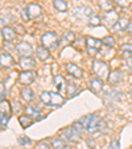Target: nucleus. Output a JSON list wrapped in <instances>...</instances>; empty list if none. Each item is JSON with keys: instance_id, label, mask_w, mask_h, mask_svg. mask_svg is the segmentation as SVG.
Here are the masks:
<instances>
[{"instance_id": "nucleus-33", "label": "nucleus", "mask_w": 132, "mask_h": 149, "mask_svg": "<svg viewBox=\"0 0 132 149\" xmlns=\"http://www.w3.org/2000/svg\"><path fill=\"white\" fill-rule=\"evenodd\" d=\"M102 42H103L106 46H114V44H115V40H114V37H111V36H106L103 40H102Z\"/></svg>"}, {"instance_id": "nucleus-41", "label": "nucleus", "mask_w": 132, "mask_h": 149, "mask_svg": "<svg viewBox=\"0 0 132 149\" xmlns=\"http://www.w3.org/2000/svg\"><path fill=\"white\" fill-rule=\"evenodd\" d=\"M64 149H74V146H69V145H66Z\"/></svg>"}, {"instance_id": "nucleus-22", "label": "nucleus", "mask_w": 132, "mask_h": 149, "mask_svg": "<svg viewBox=\"0 0 132 149\" xmlns=\"http://www.w3.org/2000/svg\"><path fill=\"white\" fill-rule=\"evenodd\" d=\"M19 123L23 128H28V127H31L32 124H33V119L29 115H21L19 118Z\"/></svg>"}, {"instance_id": "nucleus-11", "label": "nucleus", "mask_w": 132, "mask_h": 149, "mask_svg": "<svg viewBox=\"0 0 132 149\" xmlns=\"http://www.w3.org/2000/svg\"><path fill=\"white\" fill-rule=\"evenodd\" d=\"M0 63H1V68H11V66H13L15 61L13 58H12V56L9 53H7V52H1V54H0Z\"/></svg>"}, {"instance_id": "nucleus-6", "label": "nucleus", "mask_w": 132, "mask_h": 149, "mask_svg": "<svg viewBox=\"0 0 132 149\" xmlns=\"http://www.w3.org/2000/svg\"><path fill=\"white\" fill-rule=\"evenodd\" d=\"M102 44H103V42L98 38H94V37H86V46H87V50H89V53H90L91 56H94V54L101 49Z\"/></svg>"}, {"instance_id": "nucleus-25", "label": "nucleus", "mask_w": 132, "mask_h": 149, "mask_svg": "<svg viewBox=\"0 0 132 149\" xmlns=\"http://www.w3.org/2000/svg\"><path fill=\"white\" fill-rule=\"evenodd\" d=\"M24 111H25V115H29V116H32V118H36V119H41V116H40V112L37 111L36 107H33V106H27V107L24 108Z\"/></svg>"}, {"instance_id": "nucleus-17", "label": "nucleus", "mask_w": 132, "mask_h": 149, "mask_svg": "<svg viewBox=\"0 0 132 149\" xmlns=\"http://www.w3.org/2000/svg\"><path fill=\"white\" fill-rule=\"evenodd\" d=\"M52 99H50V106L53 107H59L65 103V98L59 93H50Z\"/></svg>"}, {"instance_id": "nucleus-5", "label": "nucleus", "mask_w": 132, "mask_h": 149, "mask_svg": "<svg viewBox=\"0 0 132 149\" xmlns=\"http://www.w3.org/2000/svg\"><path fill=\"white\" fill-rule=\"evenodd\" d=\"M74 16L77 17L78 20H81V21H87L89 23V20H90V17L93 16V11H91V8H89V7H75L73 11Z\"/></svg>"}, {"instance_id": "nucleus-20", "label": "nucleus", "mask_w": 132, "mask_h": 149, "mask_svg": "<svg viewBox=\"0 0 132 149\" xmlns=\"http://www.w3.org/2000/svg\"><path fill=\"white\" fill-rule=\"evenodd\" d=\"M66 93H68V96L69 98H73V96H75L78 93H81V90L78 88V86L74 83H71V82H68L66 83Z\"/></svg>"}, {"instance_id": "nucleus-24", "label": "nucleus", "mask_w": 132, "mask_h": 149, "mask_svg": "<svg viewBox=\"0 0 132 149\" xmlns=\"http://www.w3.org/2000/svg\"><path fill=\"white\" fill-rule=\"evenodd\" d=\"M98 4H99L101 11H103V12H110L112 9V1L111 0H99Z\"/></svg>"}, {"instance_id": "nucleus-29", "label": "nucleus", "mask_w": 132, "mask_h": 149, "mask_svg": "<svg viewBox=\"0 0 132 149\" xmlns=\"http://www.w3.org/2000/svg\"><path fill=\"white\" fill-rule=\"evenodd\" d=\"M40 99H41L42 103H45V104H48V106H50V99H52L50 91H42L41 95H40Z\"/></svg>"}, {"instance_id": "nucleus-7", "label": "nucleus", "mask_w": 132, "mask_h": 149, "mask_svg": "<svg viewBox=\"0 0 132 149\" xmlns=\"http://www.w3.org/2000/svg\"><path fill=\"white\" fill-rule=\"evenodd\" d=\"M16 52L20 54L21 57H29L33 52V46L29 44V42H25V41H21L19 44H16Z\"/></svg>"}, {"instance_id": "nucleus-36", "label": "nucleus", "mask_w": 132, "mask_h": 149, "mask_svg": "<svg viewBox=\"0 0 132 149\" xmlns=\"http://www.w3.org/2000/svg\"><path fill=\"white\" fill-rule=\"evenodd\" d=\"M119 148H120V143H119L118 139L111 141V144H110V146H108V149H119Z\"/></svg>"}, {"instance_id": "nucleus-34", "label": "nucleus", "mask_w": 132, "mask_h": 149, "mask_svg": "<svg viewBox=\"0 0 132 149\" xmlns=\"http://www.w3.org/2000/svg\"><path fill=\"white\" fill-rule=\"evenodd\" d=\"M37 149H50V145H49L48 140H42V141H38L37 143Z\"/></svg>"}, {"instance_id": "nucleus-19", "label": "nucleus", "mask_w": 132, "mask_h": 149, "mask_svg": "<svg viewBox=\"0 0 132 149\" xmlns=\"http://www.w3.org/2000/svg\"><path fill=\"white\" fill-rule=\"evenodd\" d=\"M36 56L38 59H41V61H46V59L49 58V49H46L45 46H38V48L36 49Z\"/></svg>"}, {"instance_id": "nucleus-39", "label": "nucleus", "mask_w": 132, "mask_h": 149, "mask_svg": "<svg viewBox=\"0 0 132 149\" xmlns=\"http://www.w3.org/2000/svg\"><path fill=\"white\" fill-rule=\"evenodd\" d=\"M126 63H127V68H128L129 70H132V56L126 59Z\"/></svg>"}, {"instance_id": "nucleus-42", "label": "nucleus", "mask_w": 132, "mask_h": 149, "mask_svg": "<svg viewBox=\"0 0 132 149\" xmlns=\"http://www.w3.org/2000/svg\"><path fill=\"white\" fill-rule=\"evenodd\" d=\"M36 149H37V148H36Z\"/></svg>"}, {"instance_id": "nucleus-9", "label": "nucleus", "mask_w": 132, "mask_h": 149, "mask_svg": "<svg viewBox=\"0 0 132 149\" xmlns=\"http://www.w3.org/2000/svg\"><path fill=\"white\" fill-rule=\"evenodd\" d=\"M36 78V73L31 70H23L19 74V82L23 84H31Z\"/></svg>"}, {"instance_id": "nucleus-12", "label": "nucleus", "mask_w": 132, "mask_h": 149, "mask_svg": "<svg viewBox=\"0 0 132 149\" xmlns=\"http://www.w3.org/2000/svg\"><path fill=\"white\" fill-rule=\"evenodd\" d=\"M66 70L74 78H82V75H83V70L81 68H78L75 63H66Z\"/></svg>"}, {"instance_id": "nucleus-40", "label": "nucleus", "mask_w": 132, "mask_h": 149, "mask_svg": "<svg viewBox=\"0 0 132 149\" xmlns=\"http://www.w3.org/2000/svg\"><path fill=\"white\" fill-rule=\"evenodd\" d=\"M4 96H6V88H4V83L1 82V100H4Z\"/></svg>"}, {"instance_id": "nucleus-15", "label": "nucleus", "mask_w": 132, "mask_h": 149, "mask_svg": "<svg viewBox=\"0 0 132 149\" xmlns=\"http://www.w3.org/2000/svg\"><path fill=\"white\" fill-rule=\"evenodd\" d=\"M119 20V17H118V13L116 12H114V11H110V12H106V15H104V17H103V21L107 24V25H115L116 24V21Z\"/></svg>"}, {"instance_id": "nucleus-28", "label": "nucleus", "mask_w": 132, "mask_h": 149, "mask_svg": "<svg viewBox=\"0 0 132 149\" xmlns=\"http://www.w3.org/2000/svg\"><path fill=\"white\" fill-rule=\"evenodd\" d=\"M53 82H54V84H56V87L58 88V93L62 90V87H64L65 84H66V83H65V79L62 78L61 75H56V77H54Z\"/></svg>"}, {"instance_id": "nucleus-38", "label": "nucleus", "mask_w": 132, "mask_h": 149, "mask_svg": "<svg viewBox=\"0 0 132 149\" xmlns=\"http://www.w3.org/2000/svg\"><path fill=\"white\" fill-rule=\"evenodd\" d=\"M114 1H116V3L119 4V6H123V7H126V6H128V0H114Z\"/></svg>"}, {"instance_id": "nucleus-14", "label": "nucleus", "mask_w": 132, "mask_h": 149, "mask_svg": "<svg viewBox=\"0 0 132 149\" xmlns=\"http://www.w3.org/2000/svg\"><path fill=\"white\" fill-rule=\"evenodd\" d=\"M122 78H123L122 71L119 70V69H115V70H112L111 73H110L108 78H107V82H108L110 84H118L119 82L122 81Z\"/></svg>"}, {"instance_id": "nucleus-10", "label": "nucleus", "mask_w": 132, "mask_h": 149, "mask_svg": "<svg viewBox=\"0 0 132 149\" xmlns=\"http://www.w3.org/2000/svg\"><path fill=\"white\" fill-rule=\"evenodd\" d=\"M19 66L23 70H31V69H33L36 66V62H34V59L32 57H21L19 61Z\"/></svg>"}, {"instance_id": "nucleus-3", "label": "nucleus", "mask_w": 132, "mask_h": 149, "mask_svg": "<svg viewBox=\"0 0 132 149\" xmlns=\"http://www.w3.org/2000/svg\"><path fill=\"white\" fill-rule=\"evenodd\" d=\"M93 71L98 78L104 79L108 78L110 71H108V65H107L104 61H101V59H95L93 62Z\"/></svg>"}, {"instance_id": "nucleus-32", "label": "nucleus", "mask_w": 132, "mask_h": 149, "mask_svg": "<svg viewBox=\"0 0 132 149\" xmlns=\"http://www.w3.org/2000/svg\"><path fill=\"white\" fill-rule=\"evenodd\" d=\"M120 50L124 53V56H127V54H132V44H124V45H122Z\"/></svg>"}, {"instance_id": "nucleus-35", "label": "nucleus", "mask_w": 132, "mask_h": 149, "mask_svg": "<svg viewBox=\"0 0 132 149\" xmlns=\"http://www.w3.org/2000/svg\"><path fill=\"white\" fill-rule=\"evenodd\" d=\"M8 120H9V115L1 113V130H6L7 124H8Z\"/></svg>"}, {"instance_id": "nucleus-31", "label": "nucleus", "mask_w": 132, "mask_h": 149, "mask_svg": "<svg viewBox=\"0 0 132 149\" xmlns=\"http://www.w3.org/2000/svg\"><path fill=\"white\" fill-rule=\"evenodd\" d=\"M89 24H90L91 26H96L101 24V19H99L98 15H93V16L90 17V20H89Z\"/></svg>"}, {"instance_id": "nucleus-30", "label": "nucleus", "mask_w": 132, "mask_h": 149, "mask_svg": "<svg viewBox=\"0 0 132 149\" xmlns=\"http://www.w3.org/2000/svg\"><path fill=\"white\" fill-rule=\"evenodd\" d=\"M0 111H1V113H7V115H9V112H11V107H9V103L7 100H1Z\"/></svg>"}, {"instance_id": "nucleus-4", "label": "nucleus", "mask_w": 132, "mask_h": 149, "mask_svg": "<svg viewBox=\"0 0 132 149\" xmlns=\"http://www.w3.org/2000/svg\"><path fill=\"white\" fill-rule=\"evenodd\" d=\"M57 42H58V36L54 32H46L41 37V44L46 49H53L57 45Z\"/></svg>"}, {"instance_id": "nucleus-8", "label": "nucleus", "mask_w": 132, "mask_h": 149, "mask_svg": "<svg viewBox=\"0 0 132 149\" xmlns=\"http://www.w3.org/2000/svg\"><path fill=\"white\" fill-rule=\"evenodd\" d=\"M42 13L41 7L38 6L37 3H29L27 6V15L29 16V19H38Z\"/></svg>"}, {"instance_id": "nucleus-1", "label": "nucleus", "mask_w": 132, "mask_h": 149, "mask_svg": "<svg viewBox=\"0 0 132 149\" xmlns=\"http://www.w3.org/2000/svg\"><path fill=\"white\" fill-rule=\"evenodd\" d=\"M73 125L75 127L77 130H86L87 132L90 133H95V132H101V131L106 130V124L104 121L99 118L95 113H89V115L81 118L79 120H75L73 123Z\"/></svg>"}, {"instance_id": "nucleus-2", "label": "nucleus", "mask_w": 132, "mask_h": 149, "mask_svg": "<svg viewBox=\"0 0 132 149\" xmlns=\"http://www.w3.org/2000/svg\"><path fill=\"white\" fill-rule=\"evenodd\" d=\"M59 137L62 139V140H68V141H74V143H77V141L81 140V135H79L78 130H77L75 127H66V128H64V130H61L58 132Z\"/></svg>"}, {"instance_id": "nucleus-18", "label": "nucleus", "mask_w": 132, "mask_h": 149, "mask_svg": "<svg viewBox=\"0 0 132 149\" xmlns=\"http://www.w3.org/2000/svg\"><path fill=\"white\" fill-rule=\"evenodd\" d=\"M1 36H3V38L6 41H12L15 38V36H16V33H15V31L11 26H3L1 28Z\"/></svg>"}, {"instance_id": "nucleus-43", "label": "nucleus", "mask_w": 132, "mask_h": 149, "mask_svg": "<svg viewBox=\"0 0 132 149\" xmlns=\"http://www.w3.org/2000/svg\"><path fill=\"white\" fill-rule=\"evenodd\" d=\"M131 149H132V148H131Z\"/></svg>"}, {"instance_id": "nucleus-37", "label": "nucleus", "mask_w": 132, "mask_h": 149, "mask_svg": "<svg viewBox=\"0 0 132 149\" xmlns=\"http://www.w3.org/2000/svg\"><path fill=\"white\" fill-rule=\"evenodd\" d=\"M19 144H21V145H27V144H31V139H29V137H25V136H23V137L19 139Z\"/></svg>"}, {"instance_id": "nucleus-26", "label": "nucleus", "mask_w": 132, "mask_h": 149, "mask_svg": "<svg viewBox=\"0 0 132 149\" xmlns=\"http://www.w3.org/2000/svg\"><path fill=\"white\" fill-rule=\"evenodd\" d=\"M73 40H74L73 32H65L64 36H62V40H61V46L66 45V44H69V42H73Z\"/></svg>"}, {"instance_id": "nucleus-23", "label": "nucleus", "mask_w": 132, "mask_h": 149, "mask_svg": "<svg viewBox=\"0 0 132 149\" xmlns=\"http://www.w3.org/2000/svg\"><path fill=\"white\" fill-rule=\"evenodd\" d=\"M53 7L58 12H66V11H68V3H66L65 0H54V1H53Z\"/></svg>"}, {"instance_id": "nucleus-13", "label": "nucleus", "mask_w": 132, "mask_h": 149, "mask_svg": "<svg viewBox=\"0 0 132 149\" xmlns=\"http://www.w3.org/2000/svg\"><path fill=\"white\" fill-rule=\"evenodd\" d=\"M89 87H90V90L93 91L94 94H98L99 91L103 88V79L101 78H93L90 82H89Z\"/></svg>"}, {"instance_id": "nucleus-16", "label": "nucleus", "mask_w": 132, "mask_h": 149, "mask_svg": "<svg viewBox=\"0 0 132 149\" xmlns=\"http://www.w3.org/2000/svg\"><path fill=\"white\" fill-rule=\"evenodd\" d=\"M129 26V21L128 19H126V17H120V19L116 21V24L112 26L114 31L115 32H124L127 28Z\"/></svg>"}, {"instance_id": "nucleus-21", "label": "nucleus", "mask_w": 132, "mask_h": 149, "mask_svg": "<svg viewBox=\"0 0 132 149\" xmlns=\"http://www.w3.org/2000/svg\"><path fill=\"white\" fill-rule=\"evenodd\" d=\"M20 94H21V98L25 102H32L34 99V93L32 91L31 87H24Z\"/></svg>"}, {"instance_id": "nucleus-27", "label": "nucleus", "mask_w": 132, "mask_h": 149, "mask_svg": "<svg viewBox=\"0 0 132 149\" xmlns=\"http://www.w3.org/2000/svg\"><path fill=\"white\" fill-rule=\"evenodd\" d=\"M65 146H66V144L62 139H53L52 140V148L53 149H64Z\"/></svg>"}]
</instances>
